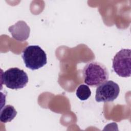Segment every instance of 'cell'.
I'll use <instances>...</instances> for the list:
<instances>
[{"instance_id": "cell-1", "label": "cell", "mask_w": 131, "mask_h": 131, "mask_svg": "<svg viewBox=\"0 0 131 131\" xmlns=\"http://www.w3.org/2000/svg\"><path fill=\"white\" fill-rule=\"evenodd\" d=\"M84 82L92 87H96L108 79L109 73L106 67L101 63L91 61L87 63L83 69Z\"/></svg>"}, {"instance_id": "cell-2", "label": "cell", "mask_w": 131, "mask_h": 131, "mask_svg": "<svg viewBox=\"0 0 131 131\" xmlns=\"http://www.w3.org/2000/svg\"><path fill=\"white\" fill-rule=\"evenodd\" d=\"M21 57L27 68L37 70L47 64V55L38 46L32 45L27 47L22 52Z\"/></svg>"}, {"instance_id": "cell-3", "label": "cell", "mask_w": 131, "mask_h": 131, "mask_svg": "<svg viewBox=\"0 0 131 131\" xmlns=\"http://www.w3.org/2000/svg\"><path fill=\"white\" fill-rule=\"evenodd\" d=\"M1 81L7 88L17 90L27 85L28 76L24 70L18 68H11L1 75Z\"/></svg>"}, {"instance_id": "cell-4", "label": "cell", "mask_w": 131, "mask_h": 131, "mask_svg": "<svg viewBox=\"0 0 131 131\" xmlns=\"http://www.w3.org/2000/svg\"><path fill=\"white\" fill-rule=\"evenodd\" d=\"M131 51L130 49H121L114 57L113 68L119 76L128 77L131 73Z\"/></svg>"}, {"instance_id": "cell-5", "label": "cell", "mask_w": 131, "mask_h": 131, "mask_svg": "<svg viewBox=\"0 0 131 131\" xmlns=\"http://www.w3.org/2000/svg\"><path fill=\"white\" fill-rule=\"evenodd\" d=\"M120 93L119 85L112 80L106 81L98 86L96 91L95 100L98 102L113 101Z\"/></svg>"}, {"instance_id": "cell-6", "label": "cell", "mask_w": 131, "mask_h": 131, "mask_svg": "<svg viewBox=\"0 0 131 131\" xmlns=\"http://www.w3.org/2000/svg\"><path fill=\"white\" fill-rule=\"evenodd\" d=\"M12 37L17 41L26 40L30 35V29L27 23L23 20H19L8 29Z\"/></svg>"}, {"instance_id": "cell-7", "label": "cell", "mask_w": 131, "mask_h": 131, "mask_svg": "<svg viewBox=\"0 0 131 131\" xmlns=\"http://www.w3.org/2000/svg\"><path fill=\"white\" fill-rule=\"evenodd\" d=\"M17 112L13 106L7 105L1 109L0 120L3 123H7L12 121L16 116Z\"/></svg>"}, {"instance_id": "cell-8", "label": "cell", "mask_w": 131, "mask_h": 131, "mask_svg": "<svg viewBox=\"0 0 131 131\" xmlns=\"http://www.w3.org/2000/svg\"><path fill=\"white\" fill-rule=\"evenodd\" d=\"M76 96L81 100H87L91 95L89 87L85 84H80L76 90Z\"/></svg>"}]
</instances>
